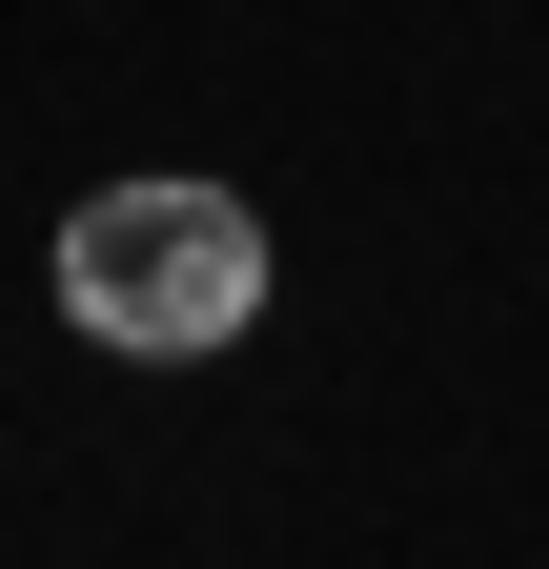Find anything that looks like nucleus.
Listing matches in <instances>:
<instances>
[{
	"label": "nucleus",
	"mask_w": 549,
	"mask_h": 569,
	"mask_svg": "<svg viewBox=\"0 0 549 569\" xmlns=\"http://www.w3.org/2000/svg\"><path fill=\"white\" fill-rule=\"evenodd\" d=\"M61 326L122 346V367H203V346L264 326V224H244L224 183H183V163L102 183L82 224H61Z\"/></svg>",
	"instance_id": "nucleus-1"
}]
</instances>
